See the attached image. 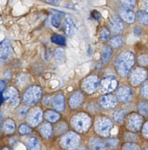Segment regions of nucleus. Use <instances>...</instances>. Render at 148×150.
Instances as JSON below:
<instances>
[{
	"instance_id": "1",
	"label": "nucleus",
	"mask_w": 148,
	"mask_h": 150,
	"mask_svg": "<svg viewBox=\"0 0 148 150\" xmlns=\"http://www.w3.org/2000/svg\"><path fill=\"white\" fill-rule=\"evenodd\" d=\"M134 64V54L131 52L123 53L119 56L117 60L116 66L120 74L123 76H126L128 74L131 67Z\"/></svg>"
},
{
	"instance_id": "2",
	"label": "nucleus",
	"mask_w": 148,
	"mask_h": 150,
	"mask_svg": "<svg viewBox=\"0 0 148 150\" xmlns=\"http://www.w3.org/2000/svg\"><path fill=\"white\" fill-rule=\"evenodd\" d=\"M42 91L37 86H33L29 87L23 95V101L28 105H32L37 102L41 98Z\"/></svg>"
},
{
	"instance_id": "3",
	"label": "nucleus",
	"mask_w": 148,
	"mask_h": 150,
	"mask_svg": "<svg viewBox=\"0 0 148 150\" xmlns=\"http://www.w3.org/2000/svg\"><path fill=\"white\" fill-rule=\"evenodd\" d=\"M80 142V138L76 133L69 132L63 137L61 140V145L66 149L72 150L78 146Z\"/></svg>"
},
{
	"instance_id": "4",
	"label": "nucleus",
	"mask_w": 148,
	"mask_h": 150,
	"mask_svg": "<svg viewBox=\"0 0 148 150\" xmlns=\"http://www.w3.org/2000/svg\"><path fill=\"white\" fill-rule=\"evenodd\" d=\"M90 125V120L87 115L79 114L73 120V125L79 132H85L89 128Z\"/></svg>"
},
{
	"instance_id": "5",
	"label": "nucleus",
	"mask_w": 148,
	"mask_h": 150,
	"mask_svg": "<svg viewBox=\"0 0 148 150\" xmlns=\"http://www.w3.org/2000/svg\"><path fill=\"white\" fill-rule=\"evenodd\" d=\"M112 127V122L107 118H101L96 121V130L99 135L102 136L107 137L109 135Z\"/></svg>"
},
{
	"instance_id": "6",
	"label": "nucleus",
	"mask_w": 148,
	"mask_h": 150,
	"mask_svg": "<svg viewBox=\"0 0 148 150\" xmlns=\"http://www.w3.org/2000/svg\"><path fill=\"white\" fill-rule=\"evenodd\" d=\"M147 77V73L143 68H137L132 72L131 76V81L134 86H137L144 81Z\"/></svg>"
},
{
	"instance_id": "7",
	"label": "nucleus",
	"mask_w": 148,
	"mask_h": 150,
	"mask_svg": "<svg viewBox=\"0 0 148 150\" xmlns=\"http://www.w3.org/2000/svg\"><path fill=\"white\" fill-rule=\"evenodd\" d=\"M4 100L12 105H16L18 103L19 96L18 91L14 87H9L3 93Z\"/></svg>"
},
{
	"instance_id": "8",
	"label": "nucleus",
	"mask_w": 148,
	"mask_h": 150,
	"mask_svg": "<svg viewBox=\"0 0 148 150\" xmlns=\"http://www.w3.org/2000/svg\"><path fill=\"white\" fill-rule=\"evenodd\" d=\"M99 84V78L97 76H90L87 78L83 82V88L88 93L93 92L98 88Z\"/></svg>"
},
{
	"instance_id": "9",
	"label": "nucleus",
	"mask_w": 148,
	"mask_h": 150,
	"mask_svg": "<svg viewBox=\"0 0 148 150\" xmlns=\"http://www.w3.org/2000/svg\"><path fill=\"white\" fill-rule=\"evenodd\" d=\"M102 90L104 92L113 91L118 86V81L113 77H107L102 81Z\"/></svg>"
},
{
	"instance_id": "10",
	"label": "nucleus",
	"mask_w": 148,
	"mask_h": 150,
	"mask_svg": "<svg viewBox=\"0 0 148 150\" xmlns=\"http://www.w3.org/2000/svg\"><path fill=\"white\" fill-rule=\"evenodd\" d=\"M117 98L120 102L127 103L131 100L132 98V91L127 86H123L118 89L117 92Z\"/></svg>"
},
{
	"instance_id": "11",
	"label": "nucleus",
	"mask_w": 148,
	"mask_h": 150,
	"mask_svg": "<svg viewBox=\"0 0 148 150\" xmlns=\"http://www.w3.org/2000/svg\"><path fill=\"white\" fill-rule=\"evenodd\" d=\"M118 13H119V16H121V18L125 21L126 22L131 23H134V21H135L136 16L131 9L126 8V7H121L118 10Z\"/></svg>"
},
{
	"instance_id": "12",
	"label": "nucleus",
	"mask_w": 148,
	"mask_h": 150,
	"mask_svg": "<svg viewBox=\"0 0 148 150\" xmlns=\"http://www.w3.org/2000/svg\"><path fill=\"white\" fill-rule=\"evenodd\" d=\"M142 123V118L137 114H132L128 119V128L133 131H138Z\"/></svg>"
},
{
	"instance_id": "13",
	"label": "nucleus",
	"mask_w": 148,
	"mask_h": 150,
	"mask_svg": "<svg viewBox=\"0 0 148 150\" xmlns=\"http://www.w3.org/2000/svg\"><path fill=\"white\" fill-rule=\"evenodd\" d=\"M42 111L39 108L33 110L28 116V122L33 127L37 125L42 121Z\"/></svg>"
},
{
	"instance_id": "14",
	"label": "nucleus",
	"mask_w": 148,
	"mask_h": 150,
	"mask_svg": "<svg viewBox=\"0 0 148 150\" xmlns=\"http://www.w3.org/2000/svg\"><path fill=\"white\" fill-rule=\"evenodd\" d=\"M12 53L11 46L9 41L6 40L1 45L0 48V59L2 61H5L10 57Z\"/></svg>"
},
{
	"instance_id": "15",
	"label": "nucleus",
	"mask_w": 148,
	"mask_h": 150,
	"mask_svg": "<svg viewBox=\"0 0 148 150\" xmlns=\"http://www.w3.org/2000/svg\"><path fill=\"white\" fill-rule=\"evenodd\" d=\"M109 26H110L111 30L114 33H120L122 32L123 29V24L121 19L118 17H112L109 21Z\"/></svg>"
},
{
	"instance_id": "16",
	"label": "nucleus",
	"mask_w": 148,
	"mask_h": 150,
	"mask_svg": "<svg viewBox=\"0 0 148 150\" xmlns=\"http://www.w3.org/2000/svg\"><path fill=\"white\" fill-rule=\"evenodd\" d=\"M100 103L105 108H112L116 105V101L113 95H109L101 98Z\"/></svg>"
},
{
	"instance_id": "17",
	"label": "nucleus",
	"mask_w": 148,
	"mask_h": 150,
	"mask_svg": "<svg viewBox=\"0 0 148 150\" xmlns=\"http://www.w3.org/2000/svg\"><path fill=\"white\" fill-rule=\"evenodd\" d=\"M63 29L67 36H72L74 35V31H75V26H74L73 21L69 18H66L63 23Z\"/></svg>"
},
{
	"instance_id": "18",
	"label": "nucleus",
	"mask_w": 148,
	"mask_h": 150,
	"mask_svg": "<svg viewBox=\"0 0 148 150\" xmlns=\"http://www.w3.org/2000/svg\"><path fill=\"white\" fill-rule=\"evenodd\" d=\"M83 101V96L80 92H76L72 95L71 98L69 100V104L72 108H74L78 107L79 105H81Z\"/></svg>"
},
{
	"instance_id": "19",
	"label": "nucleus",
	"mask_w": 148,
	"mask_h": 150,
	"mask_svg": "<svg viewBox=\"0 0 148 150\" xmlns=\"http://www.w3.org/2000/svg\"><path fill=\"white\" fill-rule=\"evenodd\" d=\"M53 107L55 109L58 111H62L65 108V103H64V95L58 94L55 97L53 100Z\"/></svg>"
},
{
	"instance_id": "20",
	"label": "nucleus",
	"mask_w": 148,
	"mask_h": 150,
	"mask_svg": "<svg viewBox=\"0 0 148 150\" xmlns=\"http://www.w3.org/2000/svg\"><path fill=\"white\" fill-rule=\"evenodd\" d=\"M28 150H41V145L36 138H30L26 142Z\"/></svg>"
},
{
	"instance_id": "21",
	"label": "nucleus",
	"mask_w": 148,
	"mask_h": 150,
	"mask_svg": "<svg viewBox=\"0 0 148 150\" xmlns=\"http://www.w3.org/2000/svg\"><path fill=\"white\" fill-rule=\"evenodd\" d=\"M90 146L93 150H105L107 145L100 139H94L90 141Z\"/></svg>"
},
{
	"instance_id": "22",
	"label": "nucleus",
	"mask_w": 148,
	"mask_h": 150,
	"mask_svg": "<svg viewBox=\"0 0 148 150\" xmlns=\"http://www.w3.org/2000/svg\"><path fill=\"white\" fill-rule=\"evenodd\" d=\"M64 15V13H62V12L55 11V13L53 15L52 18H51V23H52V25L54 27L58 28L60 26L61 19H62Z\"/></svg>"
},
{
	"instance_id": "23",
	"label": "nucleus",
	"mask_w": 148,
	"mask_h": 150,
	"mask_svg": "<svg viewBox=\"0 0 148 150\" xmlns=\"http://www.w3.org/2000/svg\"><path fill=\"white\" fill-rule=\"evenodd\" d=\"M40 133L44 138L49 139L52 136V126L49 123H45L41 127Z\"/></svg>"
},
{
	"instance_id": "24",
	"label": "nucleus",
	"mask_w": 148,
	"mask_h": 150,
	"mask_svg": "<svg viewBox=\"0 0 148 150\" xmlns=\"http://www.w3.org/2000/svg\"><path fill=\"white\" fill-rule=\"evenodd\" d=\"M15 125L14 122L12 120H7L4 122V125H3V130L6 134H10L15 131Z\"/></svg>"
},
{
	"instance_id": "25",
	"label": "nucleus",
	"mask_w": 148,
	"mask_h": 150,
	"mask_svg": "<svg viewBox=\"0 0 148 150\" xmlns=\"http://www.w3.org/2000/svg\"><path fill=\"white\" fill-rule=\"evenodd\" d=\"M45 120L51 122H55L60 118L59 114L53 111H48L45 113Z\"/></svg>"
},
{
	"instance_id": "26",
	"label": "nucleus",
	"mask_w": 148,
	"mask_h": 150,
	"mask_svg": "<svg viewBox=\"0 0 148 150\" xmlns=\"http://www.w3.org/2000/svg\"><path fill=\"white\" fill-rule=\"evenodd\" d=\"M139 21L144 25H148V13L143 10H139L137 13Z\"/></svg>"
},
{
	"instance_id": "27",
	"label": "nucleus",
	"mask_w": 148,
	"mask_h": 150,
	"mask_svg": "<svg viewBox=\"0 0 148 150\" xmlns=\"http://www.w3.org/2000/svg\"><path fill=\"white\" fill-rule=\"evenodd\" d=\"M65 52L64 50L61 48H58L55 50V54H54V59H55V62L59 63L63 62L65 59Z\"/></svg>"
},
{
	"instance_id": "28",
	"label": "nucleus",
	"mask_w": 148,
	"mask_h": 150,
	"mask_svg": "<svg viewBox=\"0 0 148 150\" xmlns=\"http://www.w3.org/2000/svg\"><path fill=\"white\" fill-rule=\"evenodd\" d=\"M112 49H111L109 46H105V48H104L102 55V59L103 63L108 62V61H109V59H110L111 56H112Z\"/></svg>"
},
{
	"instance_id": "29",
	"label": "nucleus",
	"mask_w": 148,
	"mask_h": 150,
	"mask_svg": "<svg viewBox=\"0 0 148 150\" xmlns=\"http://www.w3.org/2000/svg\"><path fill=\"white\" fill-rule=\"evenodd\" d=\"M51 41L54 43L59 45H66V40L63 36L58 35H54L53 36L51 37Z\"/></svg>"
},
{
	"instance_id": "30",
	"label": "nucleus",
	"mask_w": 148,
	"mask_h": 150,
	"mask_svg": "<svg viewBox=\"0 0 148 150\" xmlns=\"http://www.w3.org/2000/svg\"><path fill=\"white\" fill-rule=\"evenodd\" d=\"M123 43V40L120 36L115 37L110 40V45L115 48H118L122 46Z\"/></svg>"
},
{
	"instance_id": "31",
	"label": "nucleus",
	"mask_w": 148,
	"mask_h": 150,
	"mask_svg": "<svg viewBox=\"0 0 148 150\" xmlns=\"http://www.w3.org/2000/svg\"><path fill=\"white\" fill-rule=\"evenodd\" d=\"M139 111L140 114L145 117H148V103L142 102L139 104Z\"/></svg>"
},
{
	"instance_id": "32",
	"label": "nucleus",
	"mask_w": 148,
	"mask_h": 150,
	"mask_svg": "<svg viewBox=\"0 0 148 150\" xmlns=\"http://www.w3.org/2000/svg\"><path fill=\"white\" fill-rule=\"evenodd\" d=\"M125 111H122V110L116 111L114 114V119H115V122L119 123V124L122 123L123 122L124 117H125Z\"/></svg>"
},
{
	"instance_id": "33",
	"label": "nucleus",
	"mask_w": 148,
	"mask_h": 150,
	"mask_svg": "<svg viewBox=\"0 0 148 150\" xmlns=\"http://www.w3.org/2000/svg\"><path fill=\"white\" fill-rule=\"evenodd\" d=\"M16 81L19 86H24L29 82V76H26V74H20V76H18Z\"/></svg>"
},
{
	"instance_id": "34",
	"label": "nucleus",
	"mask_w": 148,
	"mask_h": 150,
	"mask_svg": "<svg viewBox=\"0 0 148 150\" xmlns=\"http://www.w3.org/2000/svg\"><path fill=\"white\" fill-rule=\"evenodd\" d=\"M124 7L133 9L136 6V0H120Z\"/></svg>"
},
{
	"instance_id": "35",
	"label": "nucleus",
	"mask_w": 148,
	"mask_h": 150,
	"mask_svg": "<svg viewBox=\"0 0 148 150\" xmlns=\"http://www.w3.org/2000/svg\"><path fill=\"white\" fill-rule=\"evenodd\" d=\"M138 63L142 66H144V67H147L148 66V56L145 55V54H142V55H140L138 57Z\"/></svg>"
},
{
	"instance_id": "36",
	"label": "nucleus",
	"mask_w": 148,
	"mask_h": 150,
	"mask_svg": "<svg viewBox=\"0 0 148 150\" xmlns=\"http://www.w3.org/2000/svg\"><path fill=\"white\" fill-rule=\"evenodd\" d=\"M19 132L22 135H29L32 133V129L26 125H21L19 127Z\"/></svg>"
},
{
	"instance_id": "37",
	"label": "nucleus",
	"mask_w": 148,
	"mask_h": 150,
	"mask_svg": "<svg viewBox=\"0 0 148 150\" xmlns=\"http://www.w3.org/2000/svg\"><path fill=\"white\" fill-rule=\"evenodd\" d=\"M100 38L102 41H107L109 38V32L105 28H103L100 32Z\"/></svg>"
},
{
	"instance_id": "38",
	"label": "nucleus",
	"mask_w": 148,
	"mask_h": 150,
	"mask_svg": "<svg viewBox=\"0 0 148 150\" xmlns=\"http://www.w3.org/2000/svg\"><path fill=\"white\" fill-rule=\"evenodd\" d=\"M122 150H140V146L136 144L128 143L123 146Z\"/></svg>"
},
{
	"instance_id": "39",
	"label": "nucleus",
	"mask_w": 148,
	"mask_h": 150,
	"mask_svg": "<svg viewBox=\"0 0 148 150\" xmlns=\"http://www.w3.org/2000/svg\"><path fill=\"white\" fill-rule=\"evenodd\" d=\"M118 143H119V142L117 139H110L107 142L106 145L110 148H115L118 146Z\"/></svg>"
},
{
	"instance_id": "40",
	"label": "nucleus",
	"mask_w": 148,
	"mask_h": 150,
	"mask_svg": "<svg viewBox=\"0 0 148 150\" xmlns=\"http://www.w3.org/2000/svg\"><path fill=\"white\" fill-rule=\"evenodd\" d=\"M141 95L143 98L148 99V82L145 83L141 89Z\"/></svg>"
},
{
	"instance_id": "41",
	"label": "nucleus",
	"mask_w": 148,
	"mask_h": 150,
	"mask_svg": "<svg viewBox=\"0 0 148 150\" xmlns=\"http://www.w3.org/2000/svg\"><path fill=\"white\" fill-rule=\"evenodd\" d=\"M142 135L144 138L148 139V122L144 123L142 128Z\"/></svg>"
},
{
	"instance_id": "42",
	"label": "nucleus",
	"mask_w": 148,
	"mask_h": 150,
	"mask_svg": "<svg viewBox=\"0 0 148 150\" xmlns=\"http://www.w3.org/2000/svg\"><path fill=\"white\" fill-rule=\"evenodd\" d=\"M26 113H27V108H21L18 112V115L20 118H23L26 116Z\"/></svg>"
},
{
	"instance_id": "43",
	"label": "nucleus",
	"mask_w": 148,
	"mask_h": 150,
	"mask_svg": "<svg viewBox=\"0 0 148 150\" xmlns=\"http://www.w3.org/2000/svg\"><path fill=\"white\" fill-rule=\"evenodd\" d=\"M134 35H135L137 37H140V36H141L142 33V31L141 28L137 26V27L134 28Z\"/></svg>"
},
{
	"instance_id": "44",
	"label": "nucleus",
	"mask_w": 148,
	"mask_h": 150,
	"mask_svg": "<svg viewBox=\"0 0 148 150\" xmlns=\"http://www.w3.org/2000/svg\"><path fill=\"white\" fill-rule=\"evenodd\" d=\"M43 1L53 5H58L60 4V0H43Z\"/></svg>"
},
{
	"instance_id": "45",
	"label": "nucleus",
	"mask_w": 148,
	"mask_h": 150,
	"mask_svg": "<svg viewBox=\"0 0 148 150\" xmlns=\"http://www.w3.org/2000/svg\"><path fill=\"white\" fill-rule=\"evenodd\" d=\"M142 7L144 8V11L148 13V0H144L142 3Z\"/></svg>"
},
{
	"instance_id": "46",
	"label": "nucleus",
	"mask_w": 148,
	"mask_h": 150,
	"mask_svg": "<svg viewBox=\"0 0 148 150\" xmlns=\"http://www.w3.org/2000/svg\"><path fill=\"white\" fill-rule=\"evenodd\" d=\"M92 16H93V17L96 20H99V18H100V14H99V13H98L96 11H93V13H92Z\"/></svg>"
},
{
	"instance_id": "47",
	"label": "nucleus",
	"mask_w": 148,
	"mask_h": 150,
	"mask_svg": "<svg viewBox=\"0 0 148 150\" xmlns=\"http://www.w3.org/2000/svg\"><path fill=\"white\" fill-rule=\"evenodd\" d=\"M6 85V82L4 81H0V92L3 91Z\"/></svg>"
},
{
	"instance_id": "48",
	"label": "nucleus",
	"mask_w": 148,
	"mask_h": 150,
	"mask_svg": "<svg viewBox=\"0 0 148 150\" xmlns=\"http://www.w3.org/2000/svg\"><path fill=\"white\" fill-rule=\"evenodd\" d=\"M1 122H2V115H1V112H0V125H1Z\"/></svg>"
},
{
	"instance_id": "49",
	"label": "nucleus",
	"mask_w": 148,
	"mask_h": 150,
	"mask_svg": "<svg viewBox=\"0 0 148 150\" xmlns=\"http://www.w3.org/2000/svg\"><path fill=\"white\" fill-rule=\"evenodd\" d=\"M77 150H88V149H86L85 147H81V148H80V149H78Z\"/></svg>"
},
{
	"instance_id": "50",
	"label": "nucleus",
	"mask_w": 148,
	"mask_h": 150,
	"mask_svg": "<svg viewBox=\"0 0 148 150\" xmlns=\"http://www.w3.org/2000/svg\"><path fill=\"white\" fill-rule=\"evenodd\" d=\"M2 150H10V149H8V148H7V147H4V148H3Z\"/></svg>"
},
{
	"instance_id": "51",
	"label": "nucleus",
	"mask_w": 148,
	"mask_h": 150,
	"mask_svg": "<svg viewBox=\"0 0 148 150\" xmlns=\"http://www.w3.org/2000/svg\"><path fill=\"white\" fill-rule=\"evenodd\" d=\"M1 102H2V100H1V96H0V105H1Z\"/></svg>"
},
{
	"instance_id": "52",
	"label": "nucleus",
	"mask_w": 148,
	"mask_h": 150,
	"mask_svg": "<svg viewBox=\"0 0 148 150\" xmlns=\"http://www.w3.org/2000/svg\"><path fill=\"white\" fill-rule=\"evenodd\" d=\"M142 150H148V148H144V149H143Z\"/></svg>"
}]
</instances>
